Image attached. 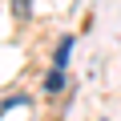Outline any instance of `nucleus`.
<instances>
[{"instance_id": "nucleus-4", "label": "nucleus", "mask_w": 121, "mask_h": 121, "mask_svg": "<svg viewBox=\"0 0 121 121\" xmlns=\"http://www.w3.org/2000/svg\"><path fill=\"white\" fill-rule=\"evenodd\" d=\"M0 113H4V109H0Z\"/></svg>"}, {"instance_id": "nucleus-3", "label": "nucleus", "mask_w": 121, "mask_h": 121, "mask_svg": "<svg viewBox=\"0 0 121 121\" xmlns=\"http://www.w3.org/2000/svg\"><path fill=\"white\" fill-rule=\"evenodd\" d=\"M12 16H16V20L28 16V0H12Z\"/></svg>"}, {"instance_id": "nucleus-1", "label": "nucleus", "mask_w": 121, "mask_h": 121, "mask_svg": "<svg viewBox=\"0 0 121 121\" xmlns=\"http://www.w3.org/2000/svg\"><path fill=\"white\" fill-rule=\"evenodd\" d=\"M44 89H48V93H60V89H65V73L52 69V73H48V81H44Z\"/></svg>"}, {"instance_id": "nucleus-2", "label": "nucleus", "mask_w": 121, "mask_h": 121, "mask_svg": "<svg viewBox=\"0 0 121 121\" xmlns=\"http://www.w3.org/2000/svg\"><path fill=\"white\" fill-rule=\"evenodd\" d=\"M69 48H73V40H60V48H56V69L69 60Z\"/></svg>"}]
</instances>
